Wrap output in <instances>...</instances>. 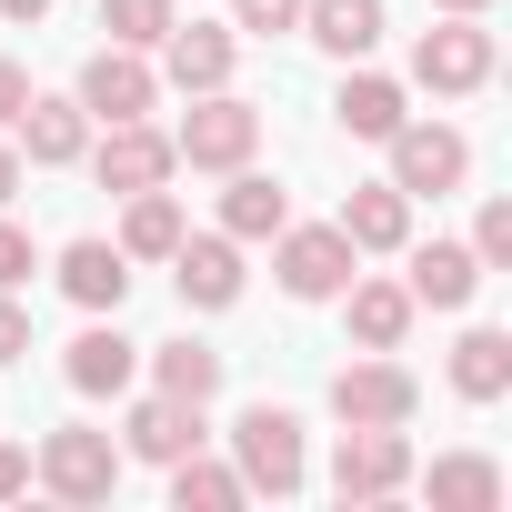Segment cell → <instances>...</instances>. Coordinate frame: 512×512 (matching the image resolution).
<instances>
[{
	"instance_id": "cell-1",
	"label": "cell",
	"mask_w": 512,
	"mask_h": 512,
	"mask_svg": "<svg viewBox=\"0 0 512 512\" xmlns=\"http://www.w3.org/2000/svg\"><path fill=\"white\" fill-rule=\"evenodd\" d=\"M231 472H241L251 492L292 502V492L312 482V452H302V412H282V402H251V412L231 422Z\"/></svg>"
},
{
	"instance_id": "cell-27",
	"label": "cell",
	"mask_w": 512,
	"mask_h": 512,
	"mask_svg": "<svg viewBox=\"0 0 512 512\" xmlns=\"http://www.w3.org/2000/svg\"><path fill=\"white\" fill-rule=\"evenodd\" d=\"M171 502H181V512H231V502H251V482H241L231 462L181 452V462H171Z\"/></svg>"
},
{
	"instance_id": "cell-32",
	"label": "cell",
	"mask_w": 512,
	"mask_h": 512,
	"mask_svg": "<svg viewBox=\"0 0 512 512\" xmlns=\"http://www.w3.org/2000/svg\"><path fill=\"white\" fill-rule=\"evenodd\" d=\"M21 352H31V312L0 292V362H21Z\"/></svg>"
},
{
	"instance_id": "cell-33",
	"label": "cell",
	"mask_w": 512,
	"mask_h": 512,
	"mask_svg": "<svg viewBox=\"0 0 512 512\" xmlns=\"http://www.w3.org/2000/svg\"><path fill=\"white\" fill-rule=\"evenodd\" d=\"M21 101H31V71H21V61H0V131L21 121Z\"/></svg>"
},
{
	"instance_id": "cell-3",
	"label": "cell",
	"mask_w": 512,
	"mask_h": 512,
	"mask_svg": "<svg viewBox=\"0 0 512 512\" xmlns=\"http://www.w3.org/2000/svg\"><path fill=\"white\" fill-rule=\"evenodd\" d=\"M31 482H41L51 502H111V492H121V442L91 432V422H61V432L31 452Z\"/></svg>"
},
{
	"instance_id": "cell-13",
	"label": "cell",
	"mask_w": 512,
	"mask_h": 512,
	"mask_svg": "<svg viewBox=\"0 0 512 512\" xmlns=\"http://www.w3.org/2000/svg\"><path fill=\"white\" fill-rule=\"evenodd\" d=\"M61 382H71L81 402H121V392L141 382V342L121 332V312H111V322L91 312V332H81V342L61 352Z\"/></svg>"
},
{
	"instance_id": "cell-31",
	"label": "cell",
	"mask_w": 512,
	"mask_h": 512,
	"mask_svg": "<svg viewBox=\"0 0 512 512\" xmlns=\"http://www.w3.org/2000/svg\"><path fill=\"white\" fill-rule=\"evenodd\" d=\"M31 272H41V251H31V231H21L11 211H0V292H21Z\"/></svg>"
},
{
	"instance_id": "cell-4",
	"label": "cell",
	"mask_w": 512,
	"mask_h": 512,
	"mask_svg": "<svg viewBox=\"0 0 512 512\" xmlns=\"http://www.w3.org/2000/svg\"><path fill=\"white\" fill-rule=\"evenodd\" d=\"M412 81H422L432 101L482 91V81H492V31H482V11H442V21L412 41Z\"/></svg>"
},
{
	"instance_id": "cell-5",
	"label": "cell",
	"mask_w": 512,
	"mask_h": 512,
	"mask_svg": "<svg viewBox=\"0 0 512 512\" xmlns=\"http://www.w3.org/2000/svg\"><path fill=\"white\" fill-rule=\"evenodd\" d=\"M272 272H282L292 302H332V292L362 272V251H352L332 221H282V231H272Z\"/></svg>"
},
{
	"instance_id": "cell-29",
	"label": "cell",
	"mask_w": 512,
	"mask_h": 512,
	"mask_svg": "<svg viewBox=\"0 0 512 512\" xmlns=\"http://www.w3.org/2000/svg\"><path fill=\"white\" fill-rule=\"evenodd\" d=\"M472 262H482V272H512V201H482V221H472Z\"/></svg>"
},
{
	"instance_id": "cell-15",
	"label": "cell",
	"mask_w": 512,
	"mask_h": 512,
	"mask_svg": "<svg viewBox=\"0 0 512 512\" xmlns=\"http://www.w3.org/2000/svg\"><path fill=\"white\" fill-rule=\"evenodd\" d=\"M402 251H412V272H402L412 312H462V302L482 292V262H472V241H402Z\"/></svg>"
},
{
	"instance_id": "cell-11",
	"label": "cell",
	"mask_w": 512,
	"mask_h": 512,
	"mask_svg": "<svg viewBox=\"0 0 512 512\" xmlns=\"http://www.w3.org/2000/svg\"><path fill=\"white\" fill-rule=\"evenodd\" d=\"M231 61H241V31H231V21H171L151 71L191 101V91H231Z\"/></svg>"
},
{
	"instance_id": "cell-36",
	"label": "cell",
	"mask_w": 512,
	"mask_h": 512,
	"mask_svg": "<svg viewBox=\"0 0 512 512\" xmlns=\"http://www.w3.org/2000/svg\"><path fill=\"white\" fill-rule=\"evenodd\" d=\"M0 21H21V31H31V21H51V0H0Z\"/></svg>"
},
{
	"instance_id": "cell-22",
	"label": "cell",
	"mask_w": 512,
	"mask_h": 512,
	"mask_svg": "<svg viewBox=\"0 0 512 512\" xmlns=\"http://www.w3.org/2000/svg\"><path fill=\"white\" fill-rule=\"evenodd\" d=\"M221 181H231V191H221V231H231V241H272V231L292 221V191H282L272 171L241 161V171H221Z\"/></svg>"
},
{
	"instance_id": "cell-17",
	"label": "cell",
	"mask_w": 512,
	"mask_h": 512,
	"mask_svg": "<svg viewBox=\"0 0 512 512\" xmlns=\"http://www.w3.org/2000/svg\"><path fill=\"white\" fill-rule=\"evenodd\" d=\"M51 282H61L81 312H121V302H131V251H121V241H61Z\"/></svg>"
},
{
	"instance_id": "cell-9",
	"label": "cell",
	"mask_w": 512,
	"mask_h": 512,
	"mask_svg": "<svg viewBox=\"0 0 512 512\" xmlns=\"http://www.w3.org/2000/svg\"><path fill=\"white\" fill-rule=\"evenodd\" d=\"M81 161H91V181H101V191H121V201H131V191H161V181L181 171L171 131H151V121H101V141H91Z\"/></svg>"
},
{
	"instance_id": "cell-35",
	"label": "cell",
	"mask_w": 512,
	"mask_h": 512,
	"mask_svg": "<svg viewBox=\"0 0 512 512\" xmlns=\"http://www.w3.org/2000/svg\"><path fill=\"white\" fill-rule=\"evenodd\" d=\"M11 191H21V141L0 131V211H11Z\"/></svg>"
},
{
	"instance_id": "cell-26",
	"label": "cell",
	"mask_w": 512,
	"mask_h": 512,
	"mask_svg": "<svg viewBox=\"0 0 512 512\" xmlns=\"http://www.w3.org/2000/svg\"><path fill=\"white\" fill-rule=\"evenodd\" d=\"M151 392L211 402V392H221V352H211V342H161V352H151Z\"/></svg>"
},
{
	"instance_id": "cell-16",
	"label": "cell",
	"mask_w": 512,
	"mask_h": 512,
	"mask_svg": "<svg viewBox=\"0 0 512 512\" xmlns=\"http://www.w3.org/2000/svg\"><path fill=\"white\" fill-rule=\"evenodd\" d=\"M11 131H21V151H31V161H41V171H71V161H81V151H91V111H81V101H71V91H31V101H21V121H11Z\"/></svg>"
},
{
	"instance_id": "cell-34",
	"label": "cell",
	"mask_w": 512,
	"mask_h": 512,
	"mask_svg": "<svg viewBox=\"0 0 512 512\" xmlns=\"http://www.w3.org/2000/svg\"><path fill=\"white\" fill-rule=\"evenodd\" d=\"M21 492H31V452H21V442H0V502H21Z\"/></svg>"
},
{
	"instance_id": "cell-25",
	"label": "cell",
	"mask_w": 512,
	"mask_h": 512,
	"mask_svg": "<svg viewBox=\"0 0 512 512\" xmlns=\"http://www.w3.org/2000/svg\"><path fill=\"white\" fill-rule=\"evenodd\" d=\"M181 201H171V181L161 191H131V211H121V251H131V262H171V251H181Z\"/></svg>"
},
{
	"instance_id": "cell-19",
	"label": "cell",
	"mask_w": 512,
	"mask_h": 512,
	"mask_svg": "<svg viewBox=\"0 0 512 512\" xmlns=\"http://www.w3.org/2000/svg\"><path fill=\"white\" fill-rule=\"evenodd\" d=\"M332 121H342L352 141H392V131L412 121V91H402L392 71H342V91H332Z\"/></svg>"
},
{
	"instance_id": "cell-7",
	"label": "cell",
	"mask_w": 512,
	"mask_h": 512,
	"mask_svg": "<svg viewBox=\"0 0 512 512\" xmlns=\"http://www.w3.org/2000/svg\"><path fill=\"white\" fill-rule=\"evenodd\" d=\"M412 412H422V382H412L392 352H362V362H342V372H332V422H382V432H412Z\"/></svg>"
},
{
	"instance_id": "cell-6",
	"label": "cell",
	"mask_w": 512,
	"mask_h": 512,
	"mask_svg": "<svg viewBox=\"0 0 512 512\" xmlns=\"http://www.w3.org/2000/svg\"><path fill=\"white\" fill-rule=\"evenodd\" d=\"M382 151H392V191H412V201H442V191L472 181V141L452 121H402Z\"/></svg>"
},
{
	"instance_id": "cell-37",
	"label": "cell",
	"mask_w": 512,
	"mask_h": 512,
	"mask_svg": "<svg viewBox=\"0 0 512 512\" xmlns=\"http://www.w3.org/2000/svg\"><path fill=\"white\" fill-rule=\"evenodd\" d=\"M432 11H492V0H432Z\"/></svg>"
},
{
	"instance_id": "cell-28",
	"label": "cell",
	"mask_w": 512,
	"mask_h": 512,
	"mask_svg": "<svg viewBox=\"0 0 512 512\" xmlns=\"http://www.w3.org/2000/svg\"><path fill=\"white\" fill-rule=\"evenodd\" d=\"M181 21V0H101V31L121 51H161V31Z\"/></svg>"
},
{
	"instance_id": "cell-14",
	"label": "cell",
	"mask_w": 512,
	"mask_h": 512,
	"mask_svg": "<svg viewBox=\"0 0 512 512\" xmlns=\"http://www.w3.org/2000/svg\"><path fill=\"white\" fill-rule=\"evenodd\" d=\"M171 282H181V312H231L241 302V241L231 231H181V251H171Z\"/></svg>"
},
{
	"instance_id": "cell-8",
	"label": "cell",
	"mask_w": 512,
	"mask_h": 512,
	"mask_svg": "<svg viewBox=\"0 0 512 512\" xmlns=\"http://www.w3.org/2000/svg\"><path fill=\"white\" fill-rule=\"evenodd\" d=\"M91 121H151L161 111V71H151V51H121V41H101L91 61H81V91H71Z\"/></svg>"
},
{
	"instance_id": "cell-21",
	"label": "cell",
	"mask_w": 512,
	"mask_h": 512,
	"mask_svg": "<svg viewBox=\"0 0 512 512\" xmlns=\"http://www.w3.org/2000/svg\"><path fill=\"white\" fill-rule=\"evenodd\" d=\"M382 31H392L382 0H302V41H322L332 61H372Z\"/></svg>"
},
{
	"instance_id": "cell-24",
	"label": "cell",
	"mask_w": 512,
	"mask_h": 512,
	"mask_svg": "<svg viewBox=\"0 0 512 512\" xmlns=\"http://www.w3.org/2000/svg\"><path fill=\"white\" fill-rule=\"evenodd\" d=\"M422 492H432V512H502V462H482V452H442V462L422 472Z\"/></svg>"
},
{
	"instance_id": "cell-20",
	"label": "cell",
	"mask_w": 512,
	"mask_h": 512,
	"mask_svg": "<svg viewBox=\"0 0 512 512\" xmlns=\"http://www.w3.org/2000/svg\"><path fill=\"white\" fill-rule=\"evenodd\" d=\"M332 302H342V322H352L362 352H402V342H412V292H402V282H362V272H352Z\"/></svg>"
},
{
	"instance_id": "cell-12",
	"label": "cell",
	"mask_w": 512,
	"mask_h": 512,
	"mask_svg": "<svg viewBox=\"0 0 512 512\" xmlns=\"http://www.w3.org/2000/svg\"><path fill=\"white\" fill-rule=\"evenodd\" d=\"M211 442V422H201V402H181V392H141L131 412H121V462H181V452H201Z\"/></svg>"
},
{
	"instance_id": "cell-18",
	"label": "cell",
	"mask_w": 512,
	"mask_h": 512,
	"mask_svg": "<svg viewBox=\"0 0 512 512\" xmlns=\"http://www.w3.org/2000/svg\"><path fill=\"white\" fill-rule=\"evenodd\" d=\"M332 231H342L352 251H402V241H412V191H392V181H352L342 211H332Z\"/></svg>"
},
{
	"instance_id": "cell-10",
	"label": "cell",
	"mask_w": 512,
	"mask_h": 512,
	"mask_svg": "<svg viewBox=\"0 0 512 512\" xmlns=\"http://www.w3.org/2000/svg\"><path fill=\"white\" fill-rule=\"evenodd\" d=\"M412 482V442L382 432V422H342V452H332V492L342 502H392Z\"/></svg>"
},
{
	"instance_id": "cell-2",
	"label": "cell",
	"mask_w": 512,
	"mask_h": 512,
	"mask_svg": "<svg viewBox=\"0 0 512 512\" xmlns=\"http://www.w3.org/2000/svg\"><path fill=\"white\" fill-rule=\"evenodd\" d=\"M171 151L191 171H241L251 151H262V111H251L241 91H191V111L171 121Z\"/></svg>"
},
{
	"instance_id": "cell-23",
	"label": "cell",
	"mask_w": 512,
	"mask_h": 512,
	"mask_svg": "<svg viewBox=\"0 0 512 512\" xmlns=\"http://www.w3.org/2000/svg\"><path fill=\"white\" fill-rule=\"evenodd\" d=\"M452 392H462V402H502V392H512V332L472 322V332L452 342Z\"/></svg>"
},
{
	"instance_id": "cell-30",
	"label": "cell",
	"mask_w": 512,
	"mask_h": 512,
	"mask_svg": "<svg viewBox=\"0 0 512 512\" xmlns=\"http://www.w3.org/2000/svg\"><path fill=\"white\" fill-rule=\"evenodd\" d=\"M231 31H262V41H282V31H302V0H231Z\"/></svg>"
}]
</instances>
